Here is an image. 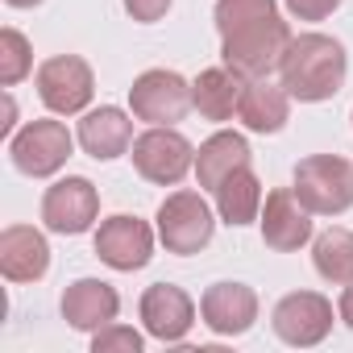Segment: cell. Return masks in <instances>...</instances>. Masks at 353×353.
<instances>
[{"label":"cell","mask_w":353,"mask_h":353,"mask_svg":"<svg viewBox=\"0 0 353 353\" xmlns=\"http://www.w3.org/2000/svg\"><path fill=\"white\" fill-rule=\"evenodd\" d=\"M92 92H96V79H92V67L79 54H59V59H46L38 67V96L59 117L83 112Z\"/></svg>","instance_id":"cell-8"},{"label":"cell","mask_w":353,"mask_h":353,"mask_svg":"<svg viewBox=\"0 0 353 353\" xmlns=\"http://www.w3.org/2000/svg\"><path fill=\"white\" fill-rule=\"evenodd\" d=\"M92 353H141V332L125 324H104L92 336Z\"/></svg>","instance_id":"cell-25"},{"label":"cell","mask_w":353,"mask_h":353,"mask_svg":"<svg viewBox=\"0 0 353 353\" xmlns=\"http://www.w3.org/2000/svg\"><path fill=\"white\" fill-rule=\"evenodd\" d=\"M71 133L63 121H30L13 141H9V154H13V166L30 179H46L54 174L67 158H71Z\"/></svg>","instance_id":"cell-7"},{"label":"cell","mask_w":353,"mask_h":353,"mask_svg":"<svg viewBox=\"0 0 353 353\" xmlns=\"http://www.w3.org/2000/svg\"><path fill=\"white\" fill-rule=\"evenodd\" d=\"M129 158H133V166H137L141 179L162 183V188L179 183L183 174L196 166L192 141H188L179 129H170V125H154V129H145L141 137H133V154H129Z\"/></svg>","instance_id":"cell-5"},{"label":"cell","mask_w":353,"mask_h":353,"mask_svg":"<svg viewBox=\"0 0 353 353\" xmlns=\"http://www.w3.org/2000/svg\"><path fill=\"white\" fill-rule=\"evenodd\" d=\"M237 117L254 133H279L291 117V92L283 83H270V79H250L241 92Z\"/></svg>","instance_id":"cell-18"},{"label":"cell","mask_w":353,"mask_h":353,"mask_svg":"<svg viewBox=\"0 0 353 353\" xmlns=\"http://www.w3.org/2000/svg\"><path fill=\"white\" fill-rule=\"evenodd\" d=\"M258 221H262V241L274 254H295L299 245L312 241V212L303 208V200L295 196V188L270 192Z\"/></svg>","instance_id":"cell-11"},{"label":"cell","mask_w":353,"mask_h":353,"mask_svg":"<svg viewBox=\"0 0 353 353\" xmlns=\"http://www.w3.org/2000/svg\"><path fill=\"white\" fill-rule=\"evenodd\" d=\"M312 262H316V274L345 287L353 283V233L349 229H328L316 237L312 245Z\"/></svg>","instance_id":"cell-22"},{"label":"cell","mask_w":353,"mask_h":353,"mask_svg":"<svg viewBox=\"0 0 353 353\" xmlns=\"http://www.w3.org/2000/svg\"><path fill=\"white\" fill-rule=\"evenodd\" d=\"M237 166H250V145L241 133H212L200 150H196V179L200 188H221Z\"/></svg>","instance_id":"cell-20"},{"label":"cell","mask_w":353,"mask_h":353,"mask_svg":"<svg viewBox=\"0 0 353 353\" xmlns=\"http://www.w3.org/2000/svg\"><path fill=\"white\" fill-rule=\"evenodd\" d=\"M79 145H83L96 162H112V158H121L125 150H133V121H129L121 108H112V104L92 108V112H83V121H79Z\"/></svg>","instance_id":"cell-17"},{"label":"cell","mask_w":353,"mask_h":353,"mask_svg":"<svg viewBox=\"0 0 353 353\" xmlns=\"http://www.w3.org/2000/svg\"><path fill=\"white\" fill-rule=\"evenodd\" d=\"M279 75H283V88L295 100L320 104V100H332L345 88L349 59H345V46L336 38H328V34H299V38H291Z\"/></svg>","instance_id":"cell-1"},{"label":"cell","mask_w":353,"mask_h":353,"mask_svg":"<svg viewBox=\"0 0 353 353\" xmlns=\"http://www.w3.org/2000/svg\"><path fill=\"white\" fill-rule=\"evenodd\" d=\"M279 5L274 0H216V30L221 38L250 26V21H262V17H274Z\"/></svg>","instance_id":"cell-24"},{"label":"cell","mask_w":353,"mask_h":353,"mask_svg":"<svg viewBox=\"0 0 353 353\" xmlns=\"http://www.w3.org/2000/svg\"><path fill=\"white\" fill-rule=\"evenodd\" d=\"M117 312H121V295L100 279H79L63 291V316L79 332H100L104 324L117 320Z\"/></svg>","instance_id":"cell-16"},{"label":"cell","mask_w":353,"mask_h":353,"mask_svg":"<svg viewBox=\"0 0 353 353\" xmlns=\"http://www.w3.org/2000/svg\"><path fill=\"white\" fill-rule=\"evenodd\" d=\"M141 324L154 341H183L196 324V303L183 287L154 283L141 295Z\"/></svg>","instance_id":"cell-13"},{"label":"cell","mask_w":353,"mask_h":353,"mask_svg":"<svg viewBox=\"0 0 353 353\" xmlns=\"http://www.w3.org/2000/svg\"><path fill=\"white\" fill-rule=\"evenodd\" d=\"M129 108L137 121L150 125H174L192 108V83L174 71H145L129 88Z\"/></svg>","instance_id":"cell-6"},{"label":"cell","mask_w":353,"mask_h":353,"mask_svg":"<svg viewBox=\"0 0 353 353\" xmlns=\"http://www.w3.org/2000/svg\"><path fill=\"white\" fill-rule=\"evenodd\" d=\"M30 67H34V50H30L26 34L5 30V34H0V83H5V88L21 83L30 75Z\"/></svg>","instance_id":"cell-23"},{"label":"cell","mask_w":353,"mask_h":353,"mask_svg":"<svg viewBox=\"0 0 353 353\" xmlns=\"http://www.w3.org/2000/svg\"><path fill=\"white\" fill-rule=\"evenodd\" d=\"M245 83L250 79H241L233 67H208L192 83V108H200V117H208V121H229L241 104Z\"/></svg>","instance_id":"cell-19"},{"label":"cell","mask_w":353,"mask_h":353,"mask_svg":"<svg viewBox=\"0 0 353 353\" xmlns=\"http://www.w3.org/2000/svg\"><path fill=\"white\" fill-rule=\"evenodd\" d=\"M295 196L312 216H341L353 208V162L336 154H312L295 166Z\"/></svg>","instance_id":"cell-3"},{"label":"cell","mask_w":353,"mask_h":353,"mask_svg":"<svg viewBox=\"0 0 353 353\" xmlns=\"http://www.w3.org/2000/svg\"><path fill=\"white\" fill-rule=\"evenodd\" d=\"M283 5L299 21H324V17H332L341 9V0H283Z\"/></svg>","instance_id":"cell-26"},{"label":"cell","mask_w":353,"mask_h":353,"mask_svg":"<svg viewBox=\"0 0 353 353\" xmlns=\"http://www.w3.org/2000/svg\"><path fill=\"white\" fill-rule=\"evenodd\" d=\"M336 312H341V320L353 328V283H345V291H341V303H336Z\"/></svg>","instance_id":"cell-28"},{"label":"cell","mask_w":353,"mask_h":353,"mask_svg":"<svg viewBox=\"0 0 353 353\" xmlns=\"http://www.w3.org/2000/svg\"><path fill=\"white\" fill-rule=\"evenodd\" d=\"M5 5H13V9H34V5H42V0H5Z\"/></svg>","instance_id":"cell-29"},{"label":"cell","mask_w":353,"mask_h":353,"mask_svg":"<svg viewBox=\"0 0 353 353\" xmlns=\"http://www.w3.org/2000/svg\"><path fill=\"white\" fill-rule=\"evenodd\" d=\"M50 270V245L30 225H9L0 233V274L9 283H38Z\"/></svg>","instance_id":"cell-15"},{"label":"cell","mask_w":353,"mask_h":353,"mask_svg":"<svg viewBox=\"0 0 353 353\" xmlns=\"http://www.w3.org/2000/svg\"><path fill=\"white\" fill-rule=\"evenodd\" d=\"M200 316L216 336H241L258 320V295L245 283H212L200 299Z\"/></svg>","instance_id":"cell-14"},{"label":"cell","mask_w":353,"mask_h":353,"mask_svg":"<svg viewBox=\"0 0 353 353\" xmlns=\"http://www.w3.org/2000/svg\"><path fill=\"white\" fill-rule=\"evenodd\" d=\"M274 332H279V341H287L295 349H312L332 332V303L316 291L283 295L274 307Z\"/></svg>","instance_id":"cell-10"},{"label":"cell","mask_w":353,"mask_h":353,"mask_svg":"<svg viewBox=\"0 0 353 353\" xmlns=\"http://www.w3.org/2000/svg\"><path fill=\"white\" fill-rule=\"evenodd\" d=\"M287 46H291V30L279 13L262 17V21H250V26L221 38L225 67H233L241 79H270V71L283 67Z\"/></svg>","instance_id":"cell-2"},{"label":"cell","mask_w":353,"mask_h":353,"mask_svg":"<svg viewBox=\"0 0 353 353\" xmlns=\"http://www.w3.org/2000/svg\"><path fill=\"white\" fill-rule=\"evenodd\" d=\"M216 212L233 229H241V225L262 216V183H258V174L250 166H237L229 179L216 188Z\"/></svg>","instance_id":"cell-21"},{"label":"cell","mask_w":353,"mask_h":353,"mask_svg":"<svg viewBox=\"0 0 353 353\" xmlns=\"http://www.w3.org/2000/svg\"><path fill=\"white\" fill-rule=\"evenodd\" d=\"M216 233L212 208L200 192H174L158 208V237L170 254H200Z\"/></svg>","instance_id":"cell-4"},{"label":"cell","mask_w":353,"mask_h":353,"mask_svg":"<svg viewBox=\"0 0 353 353\" xmlns=\"http://www.w3.org/2000/svg\"><path fill=\"white\" fill-rule=\"evenodd\" d=\"M96 254L112 270H141L154 258V233L137 216H108L96 229Z\"/></svg>","instance_id":"cell-12"},{"label":"cell","mask_w":353,"mask_h":353,"mask_svg":"<svg viewBox=\"0 0 353 353\" xmlns=\"http://www.w3.org/2000/svg\"><path fill=\"white\" fill-rule=\"evenodd\" d=\"M125 9H129V17L133 21H158V17H166V9H170V0H125Z\"/></svg>","instance_id":"cell-27"},{"label":"cell","mask_w":353,"mask_h":353,"mask_svg":"<svg viewBox=\"0 0 353 353\" xmlns=\"http://www.w3.org/2000/svg\"><path fill=\"white\" fill-rule=\"evenodd\" d=\"M96 212H100V196H96V188L83 179V174H67V179H59L46 192V200H42L46 229L63 233V237L88 233L96 225Z\"/></svg>","instance_id":"cell-9"}]
</instances>
